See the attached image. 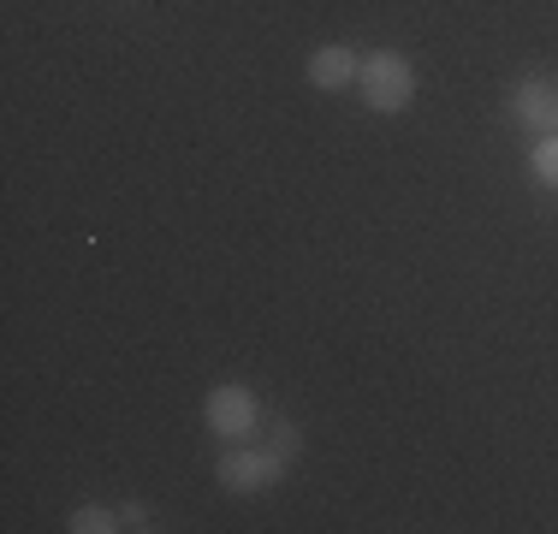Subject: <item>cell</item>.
I'll list each match as a JSON object with an SVG mask.
<instances>
[{
	"label": "cell",
	"mask_w": 558,
	"mask_h": 534,
	"mask_svg": "<svg viewBox=\"0 0 558 534\" xmlns=\"http://www.w3.org/2000/svg\"><path fill=\"white\" fill-rule=\"evenodd\" d=\"M356 89H363L368 113H404L416 101V65L398 48H375L363 60V72H356Z\"/></svg>",
	"instance_id": "obj_1"
},
{
	"label": "cell",
	"mask_w": 558,
	"mask_h": 534,
	"mask_svg": "<svg viewBox=\"0 0 558 534\" xmlns=\"http://www.w3.org/2000/svg\"><path fill=\"white\" fill-rule=\"evenodd\" d=\"M203 416H208V434L215 439H232V446H244L250 434H256V422H262V404H256V392L250 386H215L208 392V404H203Z\"/></svg>",
	"instance_id": "obj_2"
},
{
	"label": "cell",
	"mask_w": 558,
	"mask_h": 534,
	"mask_svg": "<svg viewBox=\"0 0 558 534\" xmlns=\"http://www.w3.org/2000/svg\"><path fill=\"white\" fill-rule=\"evenodd\" d=\"M220 487L226 493H268L279 487V475H286V458H279L274 446H238L220 458Z\"/></svg>",
	"instance_id": "obj_3"
},
{
	"label": "cell",
	"mask_w": 558,
	"mask_h": 534,
	"mask_svg": "<svg viewBox=\"0 0 558 534\" xmlns=\"http://www.w3.org/2000/svg\"><path fill=\"white\" fill-rule=\"evenodd\" d=\"M511 119L529 125L535 137L558 131V77H523V84L511 89Z\"/></svg>",
	"instance_id": "obj_4"
},
{
	"label": "cell",
	"mask_w": 558,
	"mask_h": 534,
	"mask_svg": "<svg viewBox=\"0 0 558 534\" xmlns=\"http://www.w3.org/2000/svg\"><path fill=\"white\" fill-rule=\"evenodd\" d=\"M310 84L315 89H344V84H356V72H363V60H356V48H344V43H327V48H315L310 53Z\"/></svg>",
	"instance_id": "obj_5"
},
{
	"label": "cell",
	"mask_w": 558,
	"mask_h": 534,
	"mask_svg": "<svg viewBox=\"0 0 558 534\" xmlns=\"http://www.w3.org/2000/svg\"><path fill=\"white\" fill-rule=\"evenodd\" d=\"M65 529H72V534H113V529H125V523H119V511H108V505H77Z\"/></svg>",
	"instance_id": "obj_6"
},
{
	"label": "cell",
	"mask_w": 558,
	"mask_h": 534,
	"mask_svg": "<svg viewBox=\"0 0 558 534\" xmlns=\"http://www.w3.org/2000/svg\"><path fill=\"white\" fill-rule=\"evenodd\" d=\"M529 167H535L541 184H553V191H558V131H547V137L529 149Z\"/></svg>",
	"instance_id": "obj_7"
},
{
	"label": "cell",
	"mask_w": 558,
	"mask_h": 534,
	"mask_svg": "<svg viewBox=\"0 0 558 534\" xmlns=\"http://www.w3.org/2000/svg\"><path fill=\"white\" fill-rule=\"evenodd\" d=\"M298 446H303V439H298V427H291L286 416H279V422H274V451H279V458H291Z\"/></svg>",
	"instance_id": "obj_8"
},
{
	"label": "cell",
	"mask_w": 558,
	"mask_h": 534,
	"mask_svg": "<svg viewBox=\"0 0 558 534\" xmlns=\"http://www.w3.org/2000/svg\"><path fill=\"white\" fill-rule=\"evenodd\" d=\"M119 523H125V529H155V523H149V505H137V499L119 505Z\"/></svg>",
	"instance_id": "obj_9"
}]
</instances>
